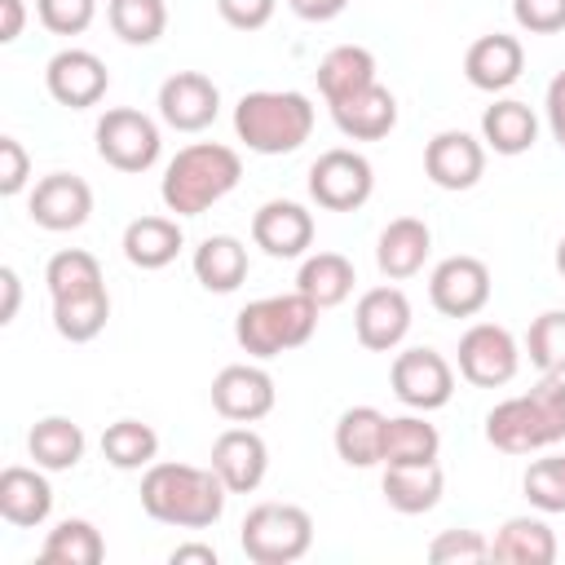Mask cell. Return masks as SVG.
<instances>
[{
  "mask_svg": "<svg viewBox=\"0 0 565 565\" xmlns=\"http://www.w3.org/2000/svg\"><path fill=\"white\" fill-rule=\"evenodd\" d=\"M225 481L216 468H194V463H150L141 477V508L146 516L181 530H203L221 521L225 512Z\"/></svg>",
  "mask_w": 565,
  "mask_h": 565,
  "instance_id": "1",
  "label": "cell"
},
{
  "mask_svg": "<svg viewBox=\"0 0 565 565\" xmlns=\"http://www.w3.org/2000/svg\"><path fill=\"white\" fill-rule=\"evenodd\" d=\"M486 437L503 455H530L565 441V375H543L530 393L499 402L486 415Z\"/></svg>",
  "mask_w": 565,
  "mask_h": 565,
  "instance_id": "2",
  "label": "cell"
},
{
  "mask_svg": "<svg viewBox=\"0 0 565 565\" xmlns=\"http://www.w3.org/2000/svg\"><path fill=\"white\" fill-rule=\"evenodd\" d=\"M243 177V159L230 146L216 141H194L185 150H177V159L163 172V207L177 216H199L207 212L216 199H225Z\"/></svg>",
  "mask_w": 565,
  "mask_h": 565,
  "instance_id": "3",
  "label": "cell"
},
{
  "mask_svg": "<svg viewBox=\"0 0 565 565\" xmlns=\"http://www.w3.org/2000/svg\"><path fill=\"white\" fill-rule=\"evenodd\" d=\"M234 132L256 154H291L313 132V106L305 93H247L234 106Z\"/></svg>",
  "mask_w": 565,
  "mask_h": 565,
  "instance_id": "4",
  "label": "cell"
},
{
  "mask_svg": "<svg viewBox=\"0 0 565 565\" xmlns=\"http://www.w3.org/2000/svg\"><path fill=\"white\" fill-rule=\"evenodd\" d=\"M318 327V305L300 291L291 296H265L238 309L234 335L252 358H278L287 349H300Z\"/></svg>",
  "mask_w": 565,
  "mask_h": 565,
  "instance_id": "5",
  "label": "cell"
},
{
  "mask_svg": "<svg viewBox=\"0 0 565 565\" xmlns=\"http://www.w3.org/2000/svg\"><path fill=\"white\" fill-rule=\"evenodd\" d=\"M238 543H243L247 561H256V565H291V561H300L309 552L313 521L296 503H256L243 516Z\"/></svg>",
  "mask_w": 565,
  "mask_h": 565,
  "instance_id": "6",
  "label": "cell"
},
{
  "mask_svg": "<svg viewBox=\"0 0 565 565\" xmlns=\"http://www.w3.org/2000/svg\"><path fill=\"white\" fill-rule=\"evenodd\" d=\"M159 128L141 110L119 106L97 119V154L119 172H146L159 159Z\"/></svg>",
  "mask_w": 565,
  "mask_h": 565,
  "instance_id": "7",
  "label": "cell"
},
{
  "mask_svg": "<svg viewBox=\"0 0 565 565\" xmlns=\"http://www.w3.org/2000/svg\"><path fill=\"white\" fill-rule=\"evenodd\" d=\"M375 172L358 150H327L309 168V194L327 212H353L371 199Z\"/></svg>",
  "mask_w": 565,
  "mask_h": 565,
  "instance_id": "8",
  "label": "cell"
},
{
  "mask_svg": "<svg viewBox=\"0 0 565 565\" xmlns=\"http://www.w3.org/2000/svg\"><path fill=\"white\" fill-rule=\"evenodd\" d=\"M521 366V353H516V340L508 327H494V322H477L463 331L459 340V375L477 388H499L516 375Z\"/></svg>",
  "mask_w": 565,
  "mask_h": 565,
  "instance_id": "9",
  "label": "cell"
},
{
  "mask_svg": "<svg viewBox=\"0 0 565 565\" xmlns=\"http://www.w3.org/2000/svg\"><path fill=\"white\" fill-rule=\"evenodd\" d=\"M393 393L411 411H437L455 393V371L437 349H406L393 358Z\"/></svg>",
  "mask_w": 565,
  "mask_h": 565,
  "instance_id": "10",
  "label": "cell"
},
{
  "mask_svg": "<svg viewBox=\"0 0 565 565\" xmlns=\"http://www.w3.org/2000/svg\"><path fill=\"white\" fill-rule=\"evenodd\" d=\"M428 296H433V309L437 313H446V318H472L490 300V269L477 256H450V260H441L433 269Z\"/></svg>",
  "mask_w": 565,
  "mask_h": 565,
  "instance_id": "11",
  "label": "cell"
},
{
  "mask_svg": "<svg viewBox=\"0 0 565 565\" xmlns=\"http://www.w3.org/2000/svg\"><path fill=\"white\" fill-rule=\"evenodd\" d=\"M44 84L53 93V102L71 106V110H84V106H97L106 97V62L88 49H62L49 57V71H44Z\"/></svg>",
  "mask_w": 565,
  "mask_h": 565,
  "instance_id": "12",
  "label": "cell"
},
{
  "mask_svg": "<svg viewBox=\"0 0 565 565\" xmlns=\"http://www.w3.org/2000/svg\"><path fill=\"white\" fill-rule=\"evenodd\" d=\"M216 110H221V93H216V84H212L207 75H199V71H177V75L163 79V88H159V115H163V124L177 128V132H199V128H207V124L216 119Z\"/></svg>",
  "mask_w": 565,
  "mask_h": 565,
  "instance_id": "13",
  "label": "cell"
},
{
  "mask_svg": "<svg viewBox=\"0 0 565 565\" xmlns=\"http://www.w3.org/2000/svg\"><path fill=\"white\" fill-rule=\"evenodd\" d=\"M353 331L362 349H375V353L397 349L411 331V300L397 287H371L353 309Z\"/></svg>",
  "mask_w": 565,
  "mask_h": 565,
  "instance_id": "14",
  "label": "cell"
},
{
  "mask_svg": "<svg viewBox=\"0 0 565 565\" xmlns=\"http://www.w3.org/2000/svg\"><path fill=\"white\" fill-rule=\"evenodd\" d=\"M424 172H428V181L441 185V190H468V185H477L481 172H486V150H481L477 137H468V132H459V128H446V132H437V137L428 141V150H424Z\"/></svg>",
  "mask_w": 565,
  "mask_h": 565,
  "instance_id": "15",
  "label": "cell"
},
{
  "mask_svg": "<svg viewBox=\"0 0 565 565\" xmlns=\"http://www.w3.org/2000/svg\"><path fill=\"white\" fill-rule=\"evenodd\" d=\"M88 212H93V190H88V181H79L71 172H49L31 190V221L40 230H53V234L79 230L88 221Z\"/></svg>",
  "mask_w": 565,
  "mask_h": 565,
  "instance_id": "16",
  "label": "cell"
},
{
  "mask_svg": "<svg viewBox=\"0 0 565 565\" xmlns=\"http://www.w3.org/2000/svg\"><path fill=\"white\" fill-rule=\"evenodd\" d=\"M212 406L216 415L234 419V424H252V419H265L274 411V380L269 371L260 366H225L216 380H212Z\"/></svg>",
  "mask_w": 565,
  "mask_h": 565,
  "instance_id": "17",
  "label": "cell"
},
{
  "mask_svg": "<svg viewBox=\"0 0 565 565\" xmlns=\"http://www.w3.org/2000/svg\"><path fill=\"white\" fill-rule=\"evenodd\" d=\"M212 468H216V477L225 481L230 494H252L265 481L269 450H265L260 433H252V428H225L212 441Z\"/></svg>",
  "mask_w": 565,
  "mask_h": 565,
  "instance_id": "18",
  "label": "cell"
},
{
  "mask_svg": "<svg viewBox=\"0 0 565 565\" xmlns=\"http://www.w3.org/2000/svg\"><path fill=\"white\" fill-rule=\"evenodd\" d=\"M252 238L260 252L278 256V260H291L300 256L309 243H313V216L300 207V203H287V199H269L256 216H252Z\"/></svg>",
  "mask_w": 565,
  "mask_h": 565,
  "instance_id": "19",
  "label": "cell"
},
{
  "mask_svg": "<svg viewBox=\"0 0 565 565\" xmlns=\"http://www.w3.org/2000/svg\"><path fill=\"white\" fill-rule=\"evenodd\" d=\"M521 66H525V49L516 35H481L468 57H463V75L472 88H486V93H503L508 84L521 79Z\"/></svg>",
  "mask_w": 565,
  "mask_h": 565,
  "instance_id": "20",
  "label": "cell"
},
{
  "mask_svg": "<svg viewBox=\"0 0 565 565\" xmlns=\"http://www.w3.org/2000/svg\"><path fill=\"white\" fill-rule=\"evenodd\" d=\"M331 119H335V128H340L344 137H353V141H380V137H388L393 124H397V97H393L384 84H371V88H362V93L335 102V106H331Z\"/></svg>",
  "mask_w": 565,
  "mask_h": 565,
  "instance_id": "21",
  "label": "cell"
},
{
  "mask_svg": "<svg viewBox=\"0 0 565 565\" xmlns=\"http://www.w3.org/2000/svg\"><path fill=\"white\" fill-rule=\"evenodd\" d=\"M428 247H433L428 225L415 221V216H397V221L384 225V234H380V243H375V265H380V274H388V278H411V274L424 269Z\"/></svg>",
  "mask_w": 565,
  "mask_h": 565,
  "instance_id": "22",
  "label": "cell"
},
{
  "mask_svg": "<svg viewBox=\"0 0 565 565\" xmlns=\"http://www.w3.org/2000/svg\"><path fill=\"white\" fill-rule=\"evenodd\" d=\"M441 486H446V477H441L437 459H428V463H384V499H388V508H397L406 516L437 508Z\"/></svg>",
  "mask_w": 565,
  "mask_h": 565,
  "instance_id": "23",
  "label": "cell"
},
{
  "mask_svg": "<svg viewBox=\"0 0 565 565\" xmlns=\"http://www.w3.org/2000/svg\"><path fill=\"white\" fill-rule=\"evenodd\" d=\"M384 424L388 415H380L375 406H349L335 424V455L349 468L384 463Z\"/></svg>",
  "mask_w": 565,
  "mask_h": 565,
  "instance_id": "24",
  "label": "cell"
},
{
  "mask_svg": "<svg viewBox=\"0 0 565 565\" xmlns=\"http://www.w3.org/2000/svg\"><path fill=\"white\" fill-rule=\"evenodd\" d=\"M371 84H380L375 79V57L362 44H340L318 62V88H322L327 106H335V102H344V97H353Z\"/></svg>",
  "mask_w": 565,
  "mask_h": 565,
  "instance_id": "25",
  "label": "cell"
},
{
  "mask_svg": "<svg viewBox=\"0 0 565 565\" xmlns=\"http://www.w3.org/2000/svg\"><path fill=\"white\" fill-rule=\"evenodd\" d=\"M53 512V490L35 468H4L0 472V516L9 525H40Z\"/></svg>",
  "mask_w": 565,
  "mask_h": 565,
  "instance_id": "26",
  "label": "cell"
},
{
  "mask_svg": "<svg viewBox=\"0 0 565 565\" xmlns=\"http://www.w3.org/2000/svg\"><path fill=\"white\" fill-rule=\"evenodd\" d=\"M490 556L508 561V565H552L556 561V534L539 516H512L499 525Z\"/></svg>",
  "mask_w": 565,
  "mask_h": 565,
  "instance_id": "27",
  "label": "cell"
},
{
  "mask_svg": "<svg viewBox=\"0 0 565 565\" xmlns=\"http://www.w3.org/2000/svg\"><path fill=\"white\" fill-rule=\"evenodd\" d=\"M181 225L168 221V216H137L128 230H124V256L137 265V269H163L177 260L181 252Z\"/></svg>",
  "mask_w": 565,
  "mask_h": 565,
  "instance_id": "28",
  "label": "cell"
},
{
  "mask_svg": "<svg viewBox=\"0 0 565 565\" xmlns=\"http://www.w3.org/2000/svg\"><path fill=\"white\" fill-rule=\"evenodd\" d=\"M194 278L207 291H234L247 278V247L230 234H212L194 247Z\"/></svg>",
  "mask_w": 565,
  "mask_h": 565,
  "instance_id": "29",
  "label": "cell"
},
{
  "mask_svg": "<svg viewBox=\"0 0 565 565\" xmlns=\"http://www.w3.org/2000/svg\"><path fill=\"white\" fill-rule=\"evenodd\" d=\"M26 450L35 459V468H49V472H66L84 459V433L75 419H62V415H49L31 428L26 437Z\"/></svg>",
  "mask_w": 565,
  "mask_h": 565,
  "instance_id": "30",
  "label": "cell"
},
{
  "mask_svg": "<svg viewBox=\"0 0 565 565\" xmlns=\"http://www.w3.org/2000/svg\"><path fill=\"white\" fill-rule=\"evenodd\" d=\"M481 137L494 154H525L539 137V119L525 102H494L481 115Z\"/></svg>",
  "mask_w": 565,
  "mask_h": 565,
  "instance_id": "31",
  "label": "cell"
},
{
  "mask_svg": "<svg viewBox=\"0 0 565 565\" xmlns=\"http://www.w3.org/2000/svg\"><path fill=\"white\" fill-rule=\"evenodd\" d=\"M106 318H110L106 287H93V291H75V296H57L53 300V327L71 344H88L93 335H102Z\"/></svg>",
  "mask_w": 565,
  "mask_h": 565,
  "instance_id": "32",
  "label": "cell"
},
{
  "mask_svg": "<svg viewBox=\"0 0 565 565\" xmlns=\"http://www.w3.org/2000/svg\"><path fill=\"white\" fill-rule=\"evenodd\" d=\"M296 291L309 296L318 309L340 305V300L353 291V265H349V256H340V252H318V256H309V260L300 265Z\"/></svg>",
  "mask_w": 565,
  "mask_h": 565,
  "instance_id": "33",
  "label": "cell"
},
{
  "mask_svg": "<svg viewBox=\"0 0 565 565\" xmlns=\"http://www.w3.org/2000/svg\"><path fill=\"white\" fill-rule=\"evenodd\" d=\"M102 455H106L115 468H124V472L150 468L154 455H159V433H154L150 424H141V419H115V424L102 433Z\"/></svg>",
  "mask_w": 565,
  "mask_h": 565,
  "instance_id": "34",
  "label": "cell"
},
{
  "mask_svg": "<svg viewBox=\"0 0 565 565\" xmlns=\"http://www.w3.org/2000/svg\"><path fill=\"white\" fill-rule=\"evenodd\" d=\"M441 437L419 415H397L384 424V463H428L437 459Z\"/></svg>",
  "mask_w": 565,
  "mask_h": 565,
  "instance_id": "35",
  "label": "cell"
},
{
  "mask_svg": "<svg viewBox=\"0 0 565 565\" xmlns=\"http://www.w3.org/2000/svg\"><path fill=\"white\" fill-rule=\"evenodd\" d=\"M40 556H44L49 565H97V561L106 556V543H102V534H97L93 521L71 516V521H62L57 530H49Z\"/></svg>",
  "mask_w": 565,
  "mask_h": 565,
  "instance_id": "36",
  "label": "cell"
},
{
  "mask_svg": "<svg viewBox=\"0 0 565 565\" xmlns=\"http://www.w3.org/2000/svg\"><path fill=\"white\" fill-rule=\"evenodd\" d=\"M106 18L124 44H154L168 26V4L163 0H110Z\"/></svg>",
  "mask_w": 565,
  "mask_h": 565,
  "instance_id": "37",
  "label": "cell"
},
{
  "mask_svg": "<svg viewBox=\"0 0 565 565\" xmlns=\"http://www.w3.org/2000/svg\"><path fill=\"white\" fill-rule=\"evenodd\" d=\"M44 282H49V296H53V300H57V296H75V291L106 287L97 256H88V252H79V247L57 252V256L49 260V269H44Z\"/></svg>",
  "mask_w": 565,
  "mask_h": 565,
  "instance_id": "38",
  "label": "cell"
},
{
  "mask_svg": "<svg viewBox=\"0 0 565 565\" xmlns=\"http://www.w3.org/2000/svg\"><path fill=\"white\" fill-rule=\"evenodd\" d=\"M525 349H530V362H534L543 375H565V309L539 313V318L530 322Z\"/></svg>",
  "mask_w": 565,
  "mask_h": 565,
  "instance_id": "39",
  "label": "cell"
},
{
  "mask_svg": "<svg viewBox=\"0 0 565 565\" xmlns=\"http://www.w3.org/2000/svg\"><path fill=\"white\" fill-rule=\"evenodd\" d=\"M525 499L539 508V512H565V455H547V459H534L525 468Z\"/></svg>",
  "mask_w": 565,
  "mask_h": 565,
  "instance_id": "40",
  "label": "cell"
},
{
  "mask_svg": "<svg viewBox=\"0 0 565 565\" xmlns=\"http://www.w3.org/2000/svg\"><path fill=\"white\" fill-rule=\"evenodd\" d=\"M486 556H490V543L477 530H441L428 543V561H437V565H477Z\"/></svg>",
  "mask_w": 565,
  "mask_h": 565,
  "instance_id": "41",
  "label": "cell"
},
{
  "mask_svg": "<svg viewBox=\"0 0 565 565\" xmlns=\"http://www.w3.org/2000/svg\"><path fill=\"white\" fill-rule=\"evenodd\" d=\"M35 9L53 35H79V31H88L97 0H35Z\"/></svg>",
  "mask_w": 565,
  "mask_h": 565,
  "instance_id": "42",
  "label": "cell"
},
{
  "mask_svg": "<svg viewBox=\"0 0 565 565\" xmlns=\"http://www.w3.org/2000/svg\"><path fill=\"white\" fill-rule=\"evenodd\" d=\"M512 18L530 35H552L565 26V0H512Z\"/></svg>",
  "mask_w": 565,
  "mask_h": 565,
  "instance_id": "43",
  "label": "cell"
},
{
  "mask_svg": "<svg viewBox=\"0 0 565 565\" xmlns=\"http://www.w3.org/2000/svg\"><path fill=\"white\" fill-rule=\"evenodd\" d=\"M278 0H216V13L234 26V31H260L274 18Z\"/></svg>",
  "mask_w": 565,
  "mask_h": 565,
  "instance_id": "44",
  "label": "cell"
},
{
  "mask_svg": "<svg viewBox=\"0 0 565 565\" xmlns=\"http://www.w3.org/2000/svg\"><path fill=\"white\" fill-rule=\"evenodd\" d=\"M26 172H31V159H26L22 141L0 137V194H18L26 185Z\"/></svg>",
  "mask_w": 565,
  "mask_h": 565,
  "instance_id": "45",
  "label": "cell"
},
{
  "mask_svg": "<svg viewBox=\"0 0 565 565\" xmlns=\"http://www.w3.org/2000/svg\"><path fill=\"white\" fill-rule=\"evenodd\" d=\"M547 124H552V137L565 146V71L547 84Z\"/></svg>",
  "mask_w": 565,
  "mask_h": 565,
  "instance_id": "46",
  "label": "cell"
},
{
  "mask_svg": "<svg viewBox=\"0 0 565 565\" xmlns=\"http://www.w3.org/2000/svg\"><path fill=\"white\" fill-rule=\"evenodd\" d=\"M287 4H291V13L305 18V22H331L335 13H344L349 0H287Z\"/></svg>",
  "mask_w": 565,
  "mask_h": 565,
  "instance_id": "47",
  "label": "cell"
},
{
  "mask_svg": "<svg viewBox=\"0 0 565 565\" xmlns=\"http://www.w3.org/2000/svg\"><path fill=\"white\" fill-rule=\"evenodd\" d=\"M0 291H4V305H0V322H13L18 318V300H22V282H18V274L4 265L0 269Z\"/></svg>",
  "mask_w": 565,
  "mask_h": 565,
  "instance_id": "48",
  "label": "cell"
},
{
  "mask_svg": "<svg viewBox=\"0 0 565 565\" xmlns=\"http://www.w3.org/2000/svg\"><path fill=\"white\" fill-rule=\"evenodd\" d=\"M172 565H185V561H199V565H216V547H207V543H181V547H172V556H168Z\"/></svg>",
  "mask_w": 565,
  "mask_h": 565,
  "instance_id": "49",
  "label": "cell"
},
{
  "mask_svg": "<svg viewBox=\"0 0 565 565\" xmlns=\"http://www.w3.org/2000/svg\"><path fill=\"white\" fill-rule=\"evenodd\" d=\"M0 13H4V22H0V40L13 44V40L22 35V0H0Z\"/></svg>",
  "mask_w": 565,
  "mask_h": 565,
  "instance_id": "50",
  "label": "cell"
},
{
  "mask_svg": "<svg viewBox=\"0 0 565 565\" xmlns=\"http://www.w3.org/2000/svg\"><path fill=\"white\" fill-rule=\"evenodd\" d=\"M556 269H561V278H565V238H561V247H556Z\"/></svg>",
  "mask_w": 565,
  "mask_h": 565,
  "instance_id": "51",
  "label": "cell"
}]
</instances>
